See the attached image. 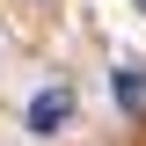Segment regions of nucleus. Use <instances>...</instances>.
<instances>
[{
    "mask_svg": "<svg viewBox=\"0 0 146 146\" xmlns=\"http://www.w3.org/2000/svg\"><path fill=\"white\" fill-rule=\"evenodd\" d=\"M66 117H73V88H44V95L29 102V131H36V139H51Z\"/></svg>",
    "mask_w": 146,
    "mask_h": 146,
    "instance_id": "nucleus-1",
    "label": "nucleus"
},
{
    "mask_svg": "<svg viewBox=\"0 0 146 146\" xmlns=\"http://www.w3.org/2000/svg\"><path fill=\"white\" fill-rule=\"evenodd\" d=\"M117 102H124L131 117L146 110V66H117Z\"/></svg>",
    "mask_w": 146,
    "mask_h": 146,
    "instance_id": "nucleus-2",
    "label": "nucleus"
}]
</instances>
